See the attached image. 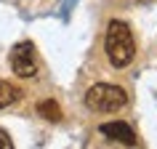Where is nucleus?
<instances>
[{
  "label": "nucleus",
  "instance_id": "f257e3e1",
  "mask_svg": "<svg viewBox=\"0 0 157 149\" xmlns=\"http://www.w3.org/2000/svg\"><path fill=\"white\" fill-rule=\"evenodd\" d=\"M104 51H107L109 64L123 69L136 59V40H133L131 27L120 21V19H112L107 27V37H104Z\"/></svg>",
  "mask_w": 157,
  "mask_h": 149
},
{
  "label": "nucleus",
  "instance_id": "f03ea898",
  "mask_svg": "<svg viewBox=\"0 0 157 149\" xmlns=\"http://www.w3.org/2000/svg\"><path fill=\"white\" fill-rule=\"evenodd\" d=\"M85 107L91 112H120L123 107H128V93L117 85H109V83H96L88 88L85 93Z\"/></svg>",
  "mask_w": 157,
  "mask_h": 149
},
{
  "label": "nucleus",
  "instance_id": "7ed1b4c3",
  "mask_svg": "<svg viewBox=\"0 0 157 149\" xmlns=\"http://www.w3.org/2000/svg\"><path fill=\"white\" fill-rule=\"evenodd\" d=\"M11 69L19 77H35L37 74V56H35V45L29 40L16 43L11 48Z\"/></svg>",
  "mask_w": 157,
  "mask_h": 149
},
{
  "label": "nucleus",
  "instance_id": "20e7f679",
  "mask_svg": "<svg viewBox=\"0 0 157 149\" xmlns=\"http://www.w3.org/2000/svg\"><path fill=\"white\" fill-rule=\"evenodd\" d=\"M107 139L112 141H120V144H125V147H136L139 144V139H136V133H133L131 125H125V123H104L99 128Z\"/></svg>",
  "mask_w": 157,
  "mask_h": 149
},
{
  "label": "nucleus",
  "instance_id": "39448f33",
  "mask_svg": "<svg viewBox=\"0 0 157 149\" xmlns=\"http://www.w3.org/2000/svg\"><path fill=\"white\" fill-rule=\"evenodd\" d=\"M19 96H21V91H19L13 83L0 80V109H6V107H11L13 101H19Z\"/></svg>",
  "mask_w": 157,
  "mask_h": 149
},
{
  "label": "nucleus",
  "instance_id": "423d86ee",
  "mask_svg": "<svg viewBox=\"0 0 157 149\" xmlns=\"http://www.w3.org/2000/svg\"><path fill=\"white\" fill-rule=\"evenodd\" d=\"M37 115L45 117V120H51V123H59L61 120V107H59L53 99H45L37 104Z\"/></svg>",
  "mask_w": 157,
  "mask_h": 149
},
{
  "label": "nucleus",
  "instance_id": "0eeeda50",
  "mask_svg": "<svg viewBox=\"0 0 157 149\" xmlns=\"http://www.w3.org/2000/svg\"><path fill=\"white\" fill-rule=\"evenodd\" d=\"M13 147V141H11V136L6 131H3V128H0V149H11Z\"/></svg>",
  "mask_w": 157,
  "mask_h": 149
}]
</instances>
